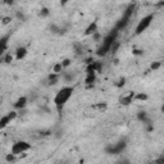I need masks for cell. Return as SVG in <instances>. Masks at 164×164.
I'll return each mask as SVG.
<instances>
[{
  "label": "cell",
  "instance_id": "6da1fadb",
  "mask_svg": "<svg viewBox=\"0 0 164 164\" xmlns=\"http://www.w3.org/2000/svg\"><path fill=\"white\" fill-rule=\"evenodd\" d=\"M118 33H119V31H117L115 28H112V30H110L107 35L103 37V41L100 42L98 50H96V55L100 56V58L107 56L109 53H110V49H112L113 44L117 41Z\"/></svg>",
  "mask_w": 164,
  "mask_h": 164
},
{
  "label": "cell",
  "instance_id": "7a4b0ae2",
  "mask_svg": "<svg viewBox=\"0 0 164 164\" xmlns=\"http://www.w3.org/2000/svg\"><path fill=\"white\" fill-rule=\"evenodd\" d=\"M73 93H74L73 86L67 85V86H63V87H62V89L55 94L53 103H54L55 108L58 109V112H62V110H63V108L65 107V104L68 103L69 99L72 98Z\"/></svg>",
  "mask_w": 164,
  "mask_h": 164
},
{
  "label": "cell",
  "instance_id": "3957f363",
  "mask_svg": "<svg viewBox=\"0 0 164 164\" xmlns=\"http://www.w3.org/2000/svg\"><path fill=\"white\" fill-rule=\"evenodd\" d=\"M126 149H127V141L126 140H119V141L114 142V144L107 145L104 150L108 155H119V154H122Z\"/></svg>",
  "mask_w": 164,
  "mask_h": 164
},
{
  "label": "cell",
  "instance_id": "277c9868",
  "mask_svg": "<svg viewBox=\"0 0 164 164\" xmlns=\"http://www.w3.org/2000/svg\"><path fill=\"white\" fill-rule=\"evenodd\" d=\"M153 21H154V13H149L145 17H142L138 21L136 28H135V35H141V33H144L149 27H150Z\"/></svg>",
  "mask_w": 164,
  "mask_h": 164
},
{
  "label": "cell",
  "instance_id": "5b68a950",
  "mask_svg": "<svg viewBox=\"0 0 164 164\" xmlns=\"http://www.w3.org/2000/svg\"><path fill=\"white\" fill-rule=\"evenodd\" d=\"M28 150H31V144L28 141H25V140H19V141H16L11 147V153L14 154L16 156L21 155V154H25Z\"/></svg>",
  "mask_w": 164,
  "mask_h": 164
},
{
  "label": "cell",
  "instance_id": "8992f818",
  "mask_svg": "<svg viewBox=\"0 0 164 164\" xmlns=\"http://www.w3.org/2000/svg\"><path fill=\"white\" fill-rule=\"evenodd\" d=\"M129 19H131V17H128V16H126V14H123V16L117 21V23H115L114 28H115L117 31H122V30H124V28L128 26Z\"/></svg>",
  "mask_w": 164,
  "mask_h": 164
},
{
  "label": "cell",
  "instance_id": "52a82bcc",
  "mask_svg": "<svg viewBox=\"0 0 164 164\" xmlns=\"http://www.w3.org/2000/svg\"><path fill=\"white\" fill-rule=\"evenodd\" d=\"M28 104V98L27 96H19V98L16 100V103H14V109L17 110H23Z\"/></svg>",
  "mask_w": 164,
  "mask_h": 164
},
{
  "label": "cell",
  "instance_id": "ba28073f",
  "mask_svg": "<svg viewBox=\"0 0 164 164\" xmlns=\"http://www.w3.org/2000/svg\"><path fill=\"white\" fill-rule=\"evenodd\" d=\"M96 32H99V31H98V22L93 21L87 27H86L84 35H85V36H91V37H93Z\"/></svg>",
  "mask_w": 164,
  "mask_h": 164
},
{
  "label": "cell",
  "instance_id": "9c48e42d",
  "mask_svg": "<svg viewBox=\"0 0 164 164\" xmlns=\"http://www.w3.org/2000/svg\"><path fill=\"white\" fill-rule=\"evenodd\" d=\"M135 95H136V93H133V91L128 93L127 95H123L122 98H120L119 103L122 105H124V107H127V105H129L131 103H133V101H135Z\"/></svg>",
  "mask_w": 164,
  "mask_h": 164
},
{
  "label": "cell",
  "instance_id": "30bf717a",
  "mask_svg": "<svg viewBox=\"0 0 164 164\" xmlns=\"http://www.w3.org/2000/svg\"><path fill=\"white\" fill-rule=\"evenodd\" d=\"M27 54H28V51H27L26 46H18L16 51H14V58H16L17 60H22L27 56Z\"/></svg>",
  "mask_w": 164,
  "mask_h": 164
},
{
  "label": "cell",
  "instance_id": "8fae6325",
  "mask_svg": "<svg viewBox=\"0 0 164 164\" xmlns=\"http://www.w3.org/2000/svg\"><path fill=\"white\" fill-rule=\"evenodd\" d=\"M9 37H11V35H4L2 36V38H0V54L3 55H5L7 54V49H8V40H9Z\"/></svg>",
  "mask_w": 164,
  "mask_h": 164
},
{
  "label": "cell",
  "instance_id": "7c38bea8",
  "mask_svg": "<svg viewBox=\"0 0 164 164\" xmlns=\"http://www.w3.org/2000/svg\"><path fill=\"white\" fill-rule=\"evenodd\" d=\"M60 77H62V74H56V73H51L47 76V85L49 86H55L58 82H59V80H60Z\"/></svg>",
  "mask_w": 164,
  "mask_h": 164
},
{
  "label": "cell",
  "instance_id": "4fadbf2b",
  "mask_svg": "<svg viewBox=\"0 0 164 164\" xmlns=\"http://www.w3.org/2000/svg\"><path fill=\"white\" fill-rule=\"evenodd\" d=\"M62 78L65 84H71V82H73L76 80V74L72 73V72H63L62 73Z\"/></svg>",
  "mask_w": 164,
  "mask_h": 164
},
{
  "label": "cell",
  "instance_id": "5bb4252c",
  "mask_svg": "<svg viewBox=\"0 0 164 164\" xmlns=\"http://www.w3.org/2000/svg\"><path fill=\"white\" fill-rule=\"evenodd\" d=\"M13 122V120L11 119V117H9L8 114H5V115H3L2 118H0V128H5L8 124H11Z\"/></svg>",
  "mask_w": 164,
  "mask_h": 164
},
{
  "label": "cell",
  "instance_id": "9a60e30c",
  "mask_svg": "<svg viewBox=\"0 0 164 164\" xmlns=\"http://www.w3.org/2000/svg\"><path fill=\"white\" fill-rule=\"evenodd\" d=\"M136 118H137V120H138V122L144 123V122H145V120L149 118L147 112H146V110H140V112L136 114Z\"/></svg>",
  "mask_w": 164,
  "mask_h": 164
},
{
  "label": "cell",
  "instance_id": "2e32d148",
  "mask_svg": "<svg viewBox=\"0 0 164 164\" xmlns=\"http://www.w3.org/2000/svg\"><path fill=\"white\" fill-rule=\"evenodd\" d=\"M96 82V73L93 74H86V78H85V84L87 86H93Z\"/></svg>",
  "mask_w": 164,
  "mask_h": 164
},
{
  "label": "cell",
  "instance_id": "e0dca14e",
  "mask_svg": "<svg viewBox=\"0 0 164 164\" xmlns=\"http://www.w3.org/2000/svg\"><path fill=\"white\" fill-rule=\"evenodd\" d=\"M142 124H144V127H145V129H146L147 132L154 131V122H153V119H151L150 117H149V118H147Z\"/></svg>",
  "mask_w": 164,
  "mask_h": 164
},
{
  "label": "cell",
  "instance_id": "ac0fdd59",
  "mask_svg": "<svg viewBox=\"0 0 164 164\" xmlns=\"http://www.w3.org/2000/svg\"><path fill=\"white\" fill-rule=\"evenodd\" d=\"M63 72H64V68H63V65H62V62H59V63H55L54 65H53V73L62 74Z\"/></svg>",
  "mask_w": 164,
  "mask_h": 164
},
{
  "label": "cell",
  "instance_id": "d6986e66",
  "mask_svg": "<svg viewBox=\"0 0 164 164\" xmlns=\"http://www.w3.org/2000/svg\"><path fill=\"white\" fill-rule=\"evenodd\" d=\"M91 64H93V68H94V71L96 72V73H99V72H101V71H103V62H99V60H94L93 62V63H91Z\"/></svg>",
  "mask_w": 164,
  "mask_h": 164
},
{
  "label": "cell",
  "instance_id": "ffe728a7",
  "mask_svg": "<svg viewBox=\"0 0 164 164\" xmlns=\"http://www.w3.org/2000/svg\"><path fill=\"white\" fill-rule=\"evenodd\" d=\"M147 99L149 96L145 93H136V95H135V101H146Z\"/></svg>",
  "mask_w": 164,
  "mask_h": 164
},
{
  "label": "cell",
  "instance_id": "44dd1931",
  "mask_svg": "<svg viewBox=\"0 0 164 164\" xmlns=\"http://www.w3.org/2000/svg\"><path fill=\"white\" fill-rule=\"evenodd\" d=\"M38 16H40L41 18H46L50 16V11L47 8H41L40 12H38Z\"/></svg>",
  "mask_w": 164,
  "mask_h": 164
},
{
  "label": "cell",
  "instance_id": "7402d4cb",
  "mask_svg": "<svg viewBox=\"0 0 164 164\" xmlns=\"http://www.w3.org/2000/svg\"><path fill=\"white\" fill-rule=\"evenodd\" d=\"M2 58H3V62L5 64H9V63H12V62H13V55L11 54V53H7V54L3 55Z\"/></svg>",
  "mask_w": 164,
  "mask_h": 164
},
{
  "label": "cell",
  "instance_id": "603a6c76",
  "mask_svg": "<svg viewBox=\"0 0 164 164\" xmlns=\"http://www.w3.org/2000/svg\"><path fill=\"white\" fill-rule=\"evenodd\" d=\"M73 47H74V54L76 55H82V53H84V47H82L81 44H74Z\"/></svg>",
  "mask_w": 164,
  "mask_h": 164
},
{
  "label": "cell",
  "instance_id": "cb8c5ba5",
  "mask_svg": "<svg viewBox=\"0 0 164 164\" xmlns=\"http://www.w3.org/2000/svg\"><path fill=\"white\" fill-rule=\"evenodd\" d=\"M50 32L51 33H56V35H59V31H60V27L58 26V25H55V23H51L50 25Z\"/></svg>",
  "mask_w": 164,
  "mask_h": 164
},
{
  "label": "cell",
  "instance_id": "d4e9b609",
  "mask_svg": "<svg viewBox=\"0 0 164 164\" xmlns=\"http://www.w3.org/2000/svg\"><path fill=\"white\" fill-rule=\"evenodd\" d=\"M16 18L19 19V21H22V22L26 21V16H25V13H23L22 11H17L16 12Z\"/></svg>",
  "mask_w": 164,
  "mask_h": 164
},
{
  "label": "cell",
  "instance_id": "484cf974",
  "mask_svg": "<svg viewBox=\"0 0 164 164\" xmlns=\"http://www.w3.org/2000/svg\"><path fill=\"white\" fill-rule=\"evenodd\" d=\"M160 67H162V63H160V62H153V63L150 64V71H154V72H155V71H158L159 68H160Z\"/></svg>",
  "mask_w": 164,
  "mask_h": 164
},
{
  "label": "cell",
  "instance_id": "4316f807",
  "mask_svg": "<svg viewBox=\"0 0 164 164\" xmlns=\"http://www.w3.org/2000/svg\"><path fill=\"white\" fill-rule=\"evenodd\" d=\"M119 46H120V42L117 40L113 44V46H112V49H110V53H112V54H115V53L118 51V49H119Z\"/></svg>",
  "mask_w": 164,
  "mask_h": 164
},
{
  "label": "cell",
  "instance_id": "83f0119b",
  "mask_svg": "<svg viewBox=\"0 0 164 164\" xmlns=\"http://www.w3.org/2000/svg\"><path fill=\"white\" fill-rule=\"evenodd\" d=\"M124 85H126V78H124V77H120L119 81L117 82V84H115V86H117L118 89H122Z\"/></svg>",
  "mask_w": 164,
  "mask_h": 164
},
{
  "label": "cell",
  "instance_id": "f1b7e54d",
  "mask_svg": "<svg viewBox=\"0 0 164 164\" xmlns=\"http://www.w3.org/2000/svg\"><path fill=\"white\" fill-rule=\"evenodd\" d=\"M72 64V60L69 59V58H65V59H63L62 60V65H63V68L65 69V68H68V67Z\"/></svg>",
  "mask_w": 164,
  "mask_h": 164
},
{
  "label": "cell",
  "instance_id": "f546056e",
  "mask_svg": "<svg viewBox=\"0 0 164 164\" xmlns=\"http://www.w3.org/2000/svg\"><path fill=\"white\" fill-rule=\"evenodd\" d=\"M16 155L14 154H12V153H9V154H7V156H5V160L8 162V163H13L14 160H16Z\"/></svg>",
  "mask_w": 164,
  "mask_h": 164
},
{
  "label": "cell",
  "instance_id": "4dcf8cb0",
  "mask_svg": "<svg viewBox=\"0 0 164 164\" xmlns=\"http://www.w3.org/2000/svg\"><path fill=\"white\" fill-rule=\"evenodd\" d=\"M154 164H164V153L163 154H160L155 160H154Z\"/></svg>",
  "mask_w": 164,
  "mask_h": 164
},
{
  "label": "cell",
  "instance_id": "1f68e13d",
  "mask_svg": "<svg viewBox=\"0 0 164 164\" xmlns=\"http://www.w3.org/2000/svg\"><path fill=\"white\" fill-rule=\"evenodd\" d=\"M115 164H131V160L127 158H122V159H119V160L115 163Z\"/></svg>",
  "mask_w": 164,
  "mask_h": 164
},
{
  "label": "cell",
  "instance_id": "d6a6232c",
  "mask_svg": "<svg viewBox=\"0 0 164 164\" xmlns=\"http://www.w3.org/2000/svg\"><path fill=\"white\" fill-rule=\"evenodd\" d=\"M132 54L136 55V56H141V55H144V50H141V49H133L132 50Z\"/></svg>",
  "mask_w": 164,
  "mask_h": 164
},
{
  "label": "cell",
  "instance_id": "836d02e7",
  "mask_svg": "<svg viewBox=\"0 0 164 164\" xmlns=\"http://www.w3.org/2000/svg\"><path fill=\"white\" fill-rule=\"evenodd\" d=\"M93 40H94V41H100V40L103 41V36L100 35V32H96L95 35L93 36Z\"/></svg>",
  "mask_w": 164,
  "mask_h": 164
},
{
  "label": "cell",
  "instance_id": "e575fe53",
  "mask_svg": "<svg viewBox=\"0 0 164 164\" xmlns=\"http://www.w3.org/2000/svg\"><path fill=\"white\" fill-rule=\"evenodd\" d=\"M11 21H12L11 17H4V18H3V23H4V25H7V23H9Z\"/></svg>",
  "mask_w": 164,
  "mask_h": 164
},
{
  "label": "cell",
  "instance_id": "d590c367",
  "mask_svg": "<svg viewBox=\"0 0 164 164\" xmlns=\"http://www.w3.org/2000/svg\"><path fill=\"white\" fill-rule=\"evenodd\" d=\"M55 136H56V137H62V136H63V131H62V129H59V131L56 132Z\"/></svg>",
  "mask_w": 164,
  "mask_h": 164
},
{
  "label": "cell",
  "instance_id": "8d00e7d4",
  "mask_svg": "<svg viewBox=\"0 0 164 164\" xmlns=\"http://www.w3.org/2000/svg\"><path fill=\"white\" fill-rule=\"evenodd\" d=\"M156 5H158V7H164V2H159Z\"/></svg>",
  "mask_w": 164,
  "mask_h": 164
},
{
  "label": "cell",
  "instance_id": "74e56055",
  "mask_svg": "<svg viewBox=\"0 0 164 164\" xmlns=\"http://www.w3.org/2000/svg\"><path fill=\"white\" fill-rule=\"evenodd\" d=\"M162 113H164V105H163V107H162Z\"/></svg>",
  "mask_w": 164,
  "mask_h": 164
}]
</instances>
